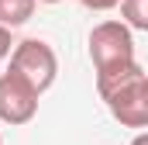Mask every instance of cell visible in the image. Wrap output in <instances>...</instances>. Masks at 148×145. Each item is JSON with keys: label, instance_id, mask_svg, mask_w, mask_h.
Returning <instances> with one entry per match:
<instances>
[{"label": "cell", "instance_id": "6da1fadb", "mask_svg": "<svg viewBox=\"0 0 148 145\" xmlns=\"http://www.w3.org/2000/svg\"><path fill=\"white\" fill-rule=\"evenodd\" d=\"M90 59L97 69L100 97H107L110 90H117L124 79H131L141 69L134 62V38L124 21H100L90 31Z\"/></svg>", "mask_w": 148, "mask_h": 145}, {"label": "cell", "instance_id": "7a4b0ae2", "mask_svg": "<svg viewBox=\"0 0 148 145\" xmlns=\"http://www.w3.org/2000/svg\"><path fill=\"white\" fill-rule=\"evenodd\" d=\"M10 69L21 72L38 93H45V90L55 83V76H59L55 48H52L48 41H41V38H24V41H17L14 52H10Z\"/></svg>", "mask_w": 148, "mask_h": 145}, {"label": "cell", "instance_id": "3957f363", "mask_svg": "<svg viewBox=\"0 0 148 145\" xmlns=\"http://www.w3.org/2000/svg\"><path fill=\"white\" fill-rule=\"evenodd\" d=\"M103 100L124 128H148V72L138 69L117 90H110Z\"/></svg>", "mask_w": 148, "mask_h": 145}, {"label": "cell", "instance_id": "277c9868", "mask_svg": "<svg viewBox=\"0 0 148 145\" xmlns=\"http://www.w3.org/2000/svg\"><path fill=\"white\" fill-rule=\"evenodd\" d=\"M38 93L21 72H0V121L3 124H28L38 114Z\"/></svg>", "mask_w": 148, "mask_h": 145}, {"label": "cell", "instance_id": "5b68a950", "mask_svg": "<svg viewBox=\"0 0 148 145\" xmlns=\"http://www.w3.org/2000/svg\"><path fill=\"white\" fill-rule=\"evenodd\" d=\"M38 0H0V24L7 28H21L24 21H31Z\"/></svg>", "mask_w": 148, "mask_h": 145}, {"label": "cell", "instance_id": "8992f818", "mask_svg": "<svg viewBox=\"0 0 148 145\" xmlns=\"http://www.w3.org/2000/svg\"><path fill=\"white\" fill-rule=\"evenodd\" d=\"M121 17L127 28L148 31V0H121Z\"/></svg>", "mask_w": 148, "mask_h": 145}, {"label": "cell", "instance_id": "52a82bcc", "mask_svg": "<svg viewBox=\"0 0 148 145\" xmlns=\"http://www.w3.org/2000/svg\"><path fill=\"white\" fill-rule=\"evenodd\" d=\"M10 31H14V28L0 24V59H7V55L14 52V41H10Z\"/></svg>", "mask_w": 148, "mask_h": 145}, {"label": "cell", "instance_id": "ba28073f", "mask_svg": "<svg viewBox=\"0 0 148 145\" xmlns=\"http://www.w3.org/2000/svg\"><path fill=\"white\" fill-rule=\"evenodd\" d=\"M83 7H90V10H114V7H121V0H79Z\"/></svg>", "mask_w": 148, "mask_h": 145}, {"label": "cell", "instance_id": "9c48e42d", "mask_svg": "<svg viewBox=\"0 0 148 145\" xmlns=\"http://www.w3.org/2000/svg\"><path fill=\"white\" fill-rule=\"evenodd\" d=\"M131 145H148V131H141V135H134V142Z\"/></svg>", "mask_w": 148, "mask_h": 145}, {"label": "cell", "instance_id": "30bf717a", "mask_svg": "<svg viewBox=\"0 0 148 145\" xmlns=\"http://www.w3.org/2000/svg\"><path fill=\"white\" fill-rule=\"evenodd\" d=\"M41 3H59V0H41Z\"/></svg>", "mask_w": 148, "mask_h": 145}]
</instances>
